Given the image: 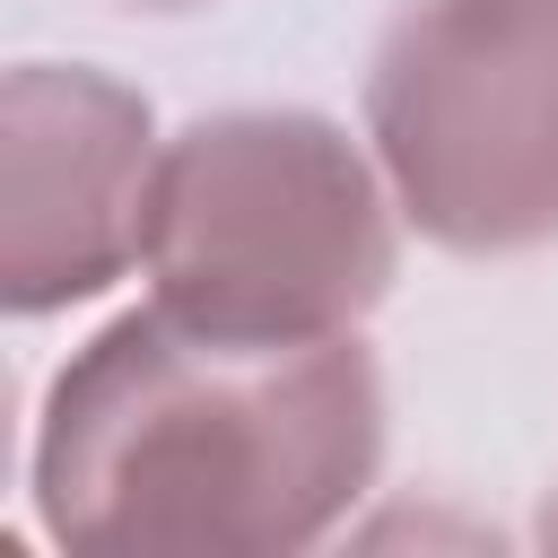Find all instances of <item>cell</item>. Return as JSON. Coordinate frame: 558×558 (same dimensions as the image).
<instances>
[{"mask_svg":"<svg viewBox=\"0 0 558 558\" xmlns=\"http://www.w3.org/2000/svg\"><path fill=\"white\" fill-rule=\"evenodd\" d=\"M148 305L235 349L357 340L401 279V201L349 122L314 105L192 113L157 148Z\"/></svg>","mask_w":558,"mask_h":558,"instance_id":"obj_2","label":"cell"},{"mask_svg":"<svg viewBox=\"0 0 558 558\" xmlns=\"http://www.w3.org/2000/svg\"><path fill=\"white\" fill-rule=\"evenodd\" d=\"M323 558H523V549L462 497H384L357 506Z\"/></svg>","mask_w":558,"mask_h":558,"instance_id":"obj_5","label":"cell"},{"mask_svg":"<svg viewBox=\"0 0 558 558\" xmlns=\"http://www.w3.org/2000/svg\"><path fill=\"white\" fill-rule=\"evenodd\" d=\"M113 9H131V17H201L218 0H113Z\"/></svg>","mask_w":558,"mask_h":558,"instance_id":"obj_7","label":"cell"},{"mask_svg":"<svg viewBox=\"0 0 558 558\" xmlns=\"http://www.w3.org/2000/svg\"><path fill=\"white\" fill-rule=\"evenodd\" d=\"M357 122L418 244L453 262L558 244V0H392Z\"/></svg>","mask_w":558,"mask_h":558,"instance_id":"obj_3","label":"cell"},{"mask_svg":"<svg viewBox=\"0 0 558 558\" xmlns=\"http://www.w3.org/2000/svg\"><path fill=\"white\" fill-rule=\"evenodd\" d=\"M157 113L96 61H17L0 78V305L17 323L96 305L140 270Z\"/></svg>","mask_w":558,"mask_h":558,"instance_id":"obj_4","label":"cell"},{"mask_svg":"<svg viewBox=\"0 0 558 558\" xmlns=\"http://www.w3.org/2000/svg\"><path fill=\"white\" fill-rule=\"evenodd\" d=\"M532 558H558V471H549L541 497H532Z\"/></svg>","mask_w":558,"mask_h":558,"instance_id":"obj_6","label":"cell"},{"mask_svg":"<svg viewBox=\"0 0 558 558\" xmlns=\"http://www.w3.org/2000/svg\"><path fill=\"white\" fill-rule=\"evenodd\" d=\"M384 445L366 340L235 349L131 305L52 366L26 506L52 558H323Z\"/></svg>","mask_w":558,"mask_h":558,"instance_id":"obj_1","label":"cell"},{"mask_svg":"<svg viewBox=\"0 0 558 558\" xmlns=\"http://www.w3.org/2000/svg\"><path fill=\"white\" fill-rule=\"evenodd\" d=\"M0 558H35V541H9V549H0Z\"/></svg>","mask_w":558,"mask_h":558,"instance_id":"obj_8","label":"cell"}]
</instances>
